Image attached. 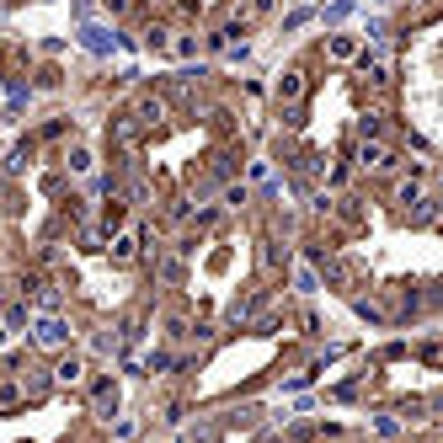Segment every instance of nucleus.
Wrapping results in <instances>:
<instances>
[{
	"mask_svg": "<svg viewBox=\"0 0 443 443\" xmlns=\"http://www.w3.org/2000/svg\"><path fill=\"white\" fill-rule=\"evenodd\" d=\"M38 342L43 347H64V342H70V326H64L59 315H43V321H38Z\"/></svg>",
	"mask_w": 443,
	"mask_h": 443,
	"instance_id": "nucleus-1",
	"label": "nucleus"
},
{
	"mask_svg": "<svg viewBox=\"0 0 443 443\" xmlns=\"http://www.w3.org/2000/svg\"><path fill=\"white\" fill-rule=\"evenodd\" d=\"M363 166H374V171H390V166H395V155H390L384 144H368V150H363Z\"/></svg>",
	"mask_w": 443,
	"mask_h": 443,
	"instance_id": "nucleus-2",
	"label": "nucleus"
},
{
	"mask_svg": "<svg viewBox=\"0 0 443 443\" xmlns=\"http://www.w3.org/2000/svg\"><path fill=\"white\" fill-rule=\"evenodd\" d=\"M54 380H59V384H75V380H81V358H75V353H70V358H59Z\"/></svg>",
	"mask_w": 443,
	"mask_h": 443,
	"instance_id": "nucleus-3",
	"label": "nucleus"
},
{
	"mask_svg": "<svg viewBox=\"0 0 443 443\" xmlns=\"http://www.w3.org/2000/svg\"><path fill=\"white\" fill-rule=\"evenodd\" d=\"M118 406V390H112V380H101L97 384V411H112Z\"/></svg>",
	"mask_w": 443,
	"mask_h": 443,
	"instance_id": "nucleus-4",
	"label": "nucleus"
},
{
	"mask_svg": "<svg viewBox=\"0 0 443 443\" xmlns=\"http://www.w3.org/2000/svg\"><path fill=\"white\" fill-rule=\"evenodd\" d=\"M134 246H139V235H118V246H112V257H118V262H128V257H134Z\"/></svg>",
	"mask_w": 443,
	"mask_h": 443,
	"instance_id": "nucleus-5",
	"label": "nucleus"
},
{
	"mask_svg": "<svg viewBox=\"0 0 443 443\" xmlns=\"http://www.w3.org/2000/svg\"><path fill=\"white\" fill-rule=\"evenodd\" d=\"M278 91H283V101H294V97L304 91V81H299V75H283V86H278Z\"/></svg>",
	"mask_w": 443,
	"mask_h": 443,
	"instance_id": "nucleus-6",
	"label": "nucleus"
},
{
	"mask_svg": "<svg viewBox=\"0 0 443 443\" xmlns=\"http://www.w3.org/2000/svg\"><path fill=\"white\" fill-rule=\"evenodd\" d=\"M0 342H6V331H0Z\"/></svg>",
	"mask_w": 443,
	"mask_h": 443,
	"instance_id": "nucleus-7",
	"label": "nucleus"
}]
</instances>
